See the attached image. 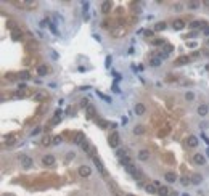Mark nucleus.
<instances>
[{"label":"nucleus","instance_id":"1","mask_svg":"<svg viewBox=\"0 0 209 196\" xmlns=\"http://www.w3.org/2000/svg\"><path fill=\"white\" fill-rule=\"evenodd\" d=\"M109 146L111 148H118L119 146V142H121V137H119V133L118 132H113L111 135H109Z\"/></svg>","mask_w":209,"mask_h":196},{"label":"nucleus","instance_id":"2","mask_svg":"<svg viewBox=\"0 0 209 196\" xmlns=\"http://www.w3.org/2000/svg\"><path fill=\"white\" fill-rule=\"evenodd\" d=\"M92 159H93V164H95V166H97V169L100 170V174H101V175H103V177H105V175H106V169H105V166H103V164H101L100 158H98V156H93V158H92Z\"/></svg>","mask_w":209,"mask_h":196},{"label":"nucleus","instance_id":"3","mask_svg":"<svg viewBox=\"0 0 209 196\" xmlns=\"http://www.w3.org/2000/svg\"><path fill=\"white\" fill-rule=\"evenodd\" d=\"M77 172H79V175H81V177H85V178L92 175V169H90L88 166H81V167L77 169Z\"/></svg>","mask_w":209,"mask_h":196},{"label":"nucleus","instance_id":"4","mask_svg":"<svg viewBox=\"0 0 209 196\" xmlns=\"http://www.w3.org/2000/svg\"><path fill=\"white\" fill-rule=\"evenodd\" d=\"M19 161L23 163V167H24V169H29V167L32 166V159H31L29 156H26V154H19Z\"/></svg>","mask_w":209,"mask_h":196},{"label":"nucleus","instance_id":"5","mask_svg":"<svg viewBox=\"0 0 209 196\" xmlns=\"http://www.w3.org/2000/svg\"><path fill=\"white\" fill-rule=\"evenodd\" d=\"M193 163L198 164V166H203V164L206 163V158H204L201 153H196V154L193 156Z\"/></svg>","mask_w":209,"mask_h":196},{"label":"nucleus","instance_id":"6","mask_svg":"<svg viewBox=\"0 0 209 196\" xmlns=\"http://www.w3.org/2000/svg\"><path fill=\"white\" fill-rule=\"evenodd\" d=\"M42 163L45 164V166H53V164H55V158L52 156V154H45V156L42 158Z\"/></svg>","mask_w":209,"mask_h":196},{"label":"nucleus","instance_id":"7","mask_svg":"<svg viewBox=\"0 0 209 196\" xmlns=\"http://www.w3.org/2000/svg\"><path fill=\"white\" fill-rule=\"evenodd\" d=\"M150 159V151L148 150H140L138 151V161H148Z\"/></svg>","mask_w":209,"mask_h":196},{"label":"nucleus","instance_id":"8","mask_svg":"<svg viewBox=\"0 0 209 196\" xmlns=\"http://www.w3.org/2000/svg\"><path fill=\"white\" fill-rule=\"evenodd\" d=\"M145 109H146V108H145V105H143V103H137L133 111H135L137 116H142V114H145Z\"/></svg>","mask_w":209,"mask_h":196},{"label":"nucleus","instance_id":"9","mask_svg":"<svg viewBox=\"0 0 209 196\" xmlns=\"http://www.w3.org/2000/svg\"><path fill=\"white\" fill-rule=\"evenodd\" d=\"M145 190H146V193H150V195L158 193V187H156L155 183H148V185H145Z\"/></svg>","mask_w":209,"mask_h":196},{"label":"nucleus","instance_id":"10","mask_svg":"<svg viewBox=\"0 0 209 196\" xmlns=\"http://www.w3.org/2000/svg\"><path fill=\"white\" fill-rule=\"evenodd\" d=\"M188 61H190V56H180L175 60V66H183V64H187Z\"/></svg>","mask_w":209,"mask_h":196},{"label":"nucleus","instance_id":"11","mask_svg":"<svg viewBox=\"0 0 209 196\" xmlns=\"http://www.w3.org/2000/svg\"><path fill=\"white\" fill-rule=\"evenodd\" d=\"M85 142V135L82 132H79L77 135H76V138H74V143H76V145H81L82 146V143Z\"/></svg>","mask_w":209,"mask_h":196},{"label":"nucleus","instance_id":"12","mask_svg":"<svg viewBox=\"0 0 209 196\" xmlns=\"http://www.w3.org/2000/svg\"><path fill=\"white\" fill-rule=\"evenodd\" d=\"M187 143H188V146H190V148H196V146H198V138L191 135V137H188Z\"/></svg>","mask_w":209,"mask_h":196},{"label":"nucleus","instance_id":"13","mask_svg":"<svg viewBox=\"0 0 209 196\" xmlns=\"http://www.w3.org/2000/svg\"><path fill=\"white\" fill-rule=\"evenodd\" d=\"M158 195H159V196H169L170 195L169 193V188L164 187V185H161V187L158 188Z\"/></svg>","mask_w":209,"mask_h":196},{"label":"nucleus","instance_id":"14","mask_svg":"<svg viewBox=\"0 0 209 196\" xmlns=\"http://www.w3.org/2000/svg\"><path fill=\"white\" fill-rule=\"evenodd\" d=\"M201 182H203V177H201L200 174H193V175H191V183H193V185H200Z\"/></svg>","mask_w":209,"mask_h":196},{"label":"nucleus","instance_id":"15","mask_svg":"<svg viewBox=\"0 0 209 196\" xmlns=\"http://www.w3.org/2000/svg\"><path fill=\"white\" fill-rule=\"evenodd\" d=\"M183 27H185L183 19H175V21H174V29L175 31H180V29H183Z\"/></svg>","mask_w":209,"mask_h":196},{"label":"nucleus","instance_id":"16","mask_svg":"<svg viewBox=\"0 0 209 196\" xmlns=\"http://www.w3.org/2000/svg\"><path fill=\"white\" fill-rule=\"evenodd\" d=\"M40 143H42V146H49L50 143H53V138L50 135H44L42 137V142H40Z\"/></svg>","mask_w":209,"mask_h":196},{"label":"nucleus","instance_id":"17","mask_svg":"<svg viewBox=\"0 0 209 196\" xmlns=\"http://www.w3.org/2000/svg\"><path fill=\"white\" fill-rule=\"evenodd\" d=\"M111 2H103V5H101V11H103L105 13V15H106V13H109V11H111Z\"/></svg>","mask_w":209,"mask_h":196},{"label":"nucleus","instance_id":"18","mask_svg":"<svg viewBox=\"0 0 209 196\" xmlns=\"http://www.w3.org/2000/svg\"><path fill=\"white\" fill-rule=\"evenodd\" d=\"M166 180L169 182V183H174V182L177 180V175L174 174V172H167V174H166Z\"/></svg>","mask_w":209,"mask_h":196},{"label":"nucleus","instance_id":"19","mask_svg":"<svg viewBox=\"0 0 209 196\" xmlns=\"http://www.w3.org/2000/svg\"><path fill=\"white\" fill-rule=\"evenodd\" d=\"M198 114H200V116H206L208 114V105H200V106H198Z\"/></svg>","mask_w":209,"mask_h":196},{"label":"nucleus","instance_id":"20","mask_svg":"<svg viewBox=\"0 0 209 196\" xmlns=\"http://www.w3.org/2000/svg\"><path fill=\"white\" fill-rule=\"evenodd\" d=\"M21 37H23V32H21L19 29H15V31L11 32V39H13V40H19Z\"/></svg>","mask_w":209,"mask_h":196},{"label":"nucleus","instance_id":"21","mask_svg":"<svg viewBox=\"0 0 209 196\" xmlns=\"http://www.w3.org/2000/svg\"><path fill=\"white\" fill-rule=\"evenodd\" d=\"M109 190H111V193L114 195V196H126L124 193H121V191H119V190H118V188H116L113 183H109Z\"/></svg>","mask_w":209,"mask_h":196},{"label":"nucleus","instance_id":"22","mask_svg":"<svg viewBox=\"0 0 209 196\" xmlns=\"http://www.w3.org/2000/svg\"><path fill=\"white\" fill-rule=\"evenodd\" d=\"M47 73H49V68H47L45 64H42V66L37 68V74H39V76H45Z\"/></svg>","mask_w":209,"mask_h":196},{"label":"nucleus","instance_id":"23","mask_svg":"<svg viewBox=\"0 0 209 196\" xmlns=\"http://www.w3.org/2000/svg\"><path fill=\"white\" fill-rule=\"evenodd\" d=\"M133 133H135V135H143V133H145V127L143 125H135Z\"/></svg>","mask_w":209,"mask_h":196},{"label":"nucleus","instance_id":"24","mask_svg":"<svg viewBox=\"0 0 209 196\" xmlns=\"http://www.w3.org/2000/svg\"><path fill=\"white\" fill-rule=\"evenodd\" d=\"M204 26H206V24H204L203 21H191V23H190V27H191V29H196V27H204Z\"/></svg>","mask_w":209,"mask_h":196},{"label":"nucleus","instance_id":"25","mask_svg":"<svg viewBox=\"0 0 209 196\" xmlns=\"http://www.w3.org/2000/svg\"><path fill=\"white\" fill-rule=\"evenodd\" d=\"M180 183H182V185H183V187H188V185H190V183H191V178H188V177H187V175H183V177H182V178H180Z\"/></svg>","mask_w":209,"mask_h":196},{"label":"nucleus","instance_id":"26","mask_svg":"<svg viewBox=\"0 0 209 196\" xmlns=\"http://www.w3.org/2000/svg\"><path fill=\"white\" fill-rule=\"evenodd\" d=\"M29 77H31V74L27 73V71H21V73H19V79H23V81H27Z\"/></svg>","mask_w":209,"mask_h":196},{"label":"nucleus","instance_id":"27","mask_svg":"<svg viewBox=\"0 0 209 196\" xmlns=\"http://www.w3.org/2000/svg\"><path fill=\"white\" fill-rule=\"evenodd\" d=\"M166 26H167V24H166L164 21H163V23H156L155 29H156V31H164V29H166Z\"/></svg>","mask_w":209,"mask_h":196},{"label":"nucleus","instance_id":"28","mask_svg":"<svg viewBox=\"0 0 209 196\" xmlns=\"http://www.w3.org/2000/svg\"><path fill=\"white\" fill-rule=\"evenodd\" d=\"M87 114L90 116V118H93V116H95V108H93L92 105H88V106H87Z\"/></svg>","mask_w":209,"mask_h":196},{"label":"nucleus","instance_id":"29","mask_svg":"<svg viewBox=\"0 0 209 196\" xmlns=\"http://www.w3.org/2000/svg\"><path fill=\"white\" fill-rule=\"evenodd\" d=\"M185 100L193 101V100H195V93H193V92H187V93H185Z\"/></svg>","mask_w":209,"mask_h":196},{"label":"nucleus","instance_id":"30","mask_svg":"<svg viewBox=\"0 0 209 196\" xmlns=\"http://www.w3.org/2000/svg\"><path fill=\"white\" fill-rule=\"evenodd\" d=\"M61 142H63V138H61V135H55V137H53V145H60Z\"/></svg>","mask_w":209,"mask_h":196},{"label":"nucleus","instance_id":"31","mask_svg":"<svg viewBox=\"0 0 209 196\" xmlns=\"http://www.w3.org/2000/svg\"><path fill=\"white\" fill-rule=\"evenodd\" d=\"M198 6H200V2H188V8L195 10V8H198Z\"/></svg>","mask_w":209,"mask_h":196},{"label":"nucleus","instance_id":"32","mask_svg":"<svg viewBox=\"0 0 209 196\" xmlns=\"http://www.w3.org/2000/svg\"><path fill=\"white\" fill-rule=\"evenodd\" d=\"M150 64H151V66H159V64H161V60H159V58H153V60L150 61Z\"/></svg>","mask_w":209,"mask_h":196},{"label":"nucleus","instance_id":"33","mask_svg":"<svg viewBox=\"0 0 209 196\" xmlns=\"http://www.w3.org/2000/svg\"><path fill=\"white\" fill-rule=\"evenodd\" d=\"M153 43H155V45H164V40L163 39H156Z\"/></svg>","mask_w":209,"mask_h":196},{"label":"nucleus","instance_id":"34","mask_svg":"<svg viewBox=\"0 0 209 196\" xmlns=\"http://www.w3.org/2000/svg\"><path fill=\"white\" fill-rule=\"evenodd\" d=\"M13 142H15V135H11L10 138H6V143H8V145H11Z\"/></svg>","mask_w":209,"mask_h":196},{"label":"nucleus","instance_id":"35","mask_svg":"<svg viewBox=\"0 0 209 196\" xmlns=\"http://www.w3.org/2000/svg\"><path fill=\"white\" fill-rule=\"evenodd\" d=\"M145 36H148V37H153V31H145Z\"/></svg>","mask_w":209,"mask_h":196},{"label":"nucleus","instance_id":"36","mask_svg":"<svg viewBox=\"0 0 209 196\" xmlns=\"http://www.w3.org/2000/svg\"><path fill=\"white\" fill-rule=\"evenodd\" d=\"M37 100H42V98H45V93H37Z\"/></svg>","mask_w":209,"mask_h":196},{"label":"nucleus","instance_id":"37","mask_svg":"<svg viewBox=\"0 0 209 196\" xmlns=\"http://www.w3.org/2000/svg\"><path fill=\"white\" fill-rule=\"evenodd\" d=\"M174 8H175L177 11H180V10H182V5H180V3H177V5H174Z\"/></svg>","mask_w":209,"mask_h":196},{"label":"nucleus","instance_id":"38","mask_svg":"<svg viewBox=\"0 0 209 196\" xmlns=\"http://www.w3.org/2000/svg\"><path fill=\"white\" fill-rule=\"evenodd\" d=\"M73 158H74V153H68L66 154V159H73Z\"/></svg>","mask_w":209,"mask_h":196},{"label":"nucleus","instance_id":"39","mask_svg":"<svg viewBox=\"0 0 209 196\" xmlns=\"http://www.w3.org/2000/svg\"><path fill=\"white\" fill-rule=\"evenodd\" d=\"M170 51H172V47H170V45H166V53H170Z\"/></svg>","mask_w":209,"mask_h":196},{"label":"nucleus","instance_id":"40","mask_svg":"<svg viewBox=\"0 0 209 196\" xmlns=\"http://www.w3.org/2000/svg\"><path fill=\"white\" fill-rule=\"evenodd\" d=\"M40 132V127H37V129L36 130H34V132H32V135H37V133H39Z\"/></svg>","mask_w":209,"mask_h":196},{"label":"nucleus","instance_id":"41","mask_svg":"<svg viewBox=\"0 0 209 196\" xmlns=\"http://www.w3.org/2000/svg\"><path fill=\"white\" fill-rule=\"evenodd\" d=\"M204 34H206V36H209V27H206V29H204Z\"/></svg>","mask_w":209,"mask_h":196},{"label":"nucleus","instance_id":"42","mask_svg":"<svg viewBox=\"0 0 209 196\" xmlns=\"http://www.w3.org/2000/svg\"><path fill=\"white\" fill-rule=\"evenodd\" d=\"M169 196H179V195H177V191H174V193H170Z\"/></svg>","mask_w":209,"mask_h":196},{"label":"nucleus","instance_id":"43","mask_svg":"<svg viewBox=\"0 0 209 196\" xmlns=\"http://www.w3.org/2000/svg\"><path fill=\"white\" fill-rule=\"evenodd\" d=\"M203 3H204L206 6H209V0H206V2H203Z\"/></svg>","mask_w":209,"mask_h":196},{"label":"nucleus","instance_id":"44","mask_svg":"<svg viewBox=\"0 0 209 196\" xmlns=\"http://www.w3.org/2000/svg\"><path fill=\"white\" fill-rule=\"evenodd\" d=\"M126 196H133V195H126Z\"/></svg>","mask_w":209,"mask_h":196},{"label":"nucleus","instance_id":"45","mask_svg":"<svg viewBox=\"0 0 209 196\" xmlns=\"http://www.w3.org/2000/svg\"><path fill=\"white\" fill-rule=\"evenodd\" d=\"M182 196H188V195H182Z\"/></svg>","mask_w":209,"mask_h":196},{"label":"nucleus","instance_id":"46","mask_svg":"<svg viewBox=\"0 0 209 196\" xmlns=\"http://www.w3.org/2000/svg\"><path fill=\"white\" fill-rule=\"evenodd\" d=\"M5 196H6V195H5Z\"/></svg>","mask_w":209,"mask_h":196}]
</instances>
